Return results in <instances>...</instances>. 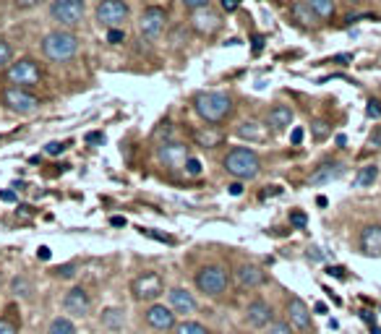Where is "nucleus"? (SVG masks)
<instances>
[{
  "instance_id": "6",
  "label": "nucleus",
  "mask_w": 381,
  "mask_h": 334,
  "mask_svg": "<svg viewBox=\"0 0 381 334\" xmlns=\"http://www.w3.org/2000/svg\"><path fill=\"white\" fill-rule=\"evenodd\" d=\"M94 16H97L99 26H107V29H121V26L128 21L131 9H128V3H126V0H99Z\"/></svg>"
},
{
  "instance_id": "47",
  "label": "nucleus",
  "mask_w": 381,
  "mask_h": 334,
  "mask_svg": "<svg viewBox=\"0 0 381 334\" xmlns=\"http://www.w3.org/2000/svg\"><path fill=\"white\" fill-rule=\"evenodd\" d=\"M290 141H292V144H295V147H298L300 141H303V128H292V136H290Z\"/></svg>"
},
{
  "instance_id": "34",
  "label": "nucleus",
  "mask_w": 381,
  "mask_h": 334,
  "mask_svg": "<svg viewBox=\"0 0 381 334\" xmlns=\"http://www.w3.org/2000/svg\"><path fill=\"white\" fill-rule=\"evenodd\" d=\"M183 167H186V172L191 175V178H199V175H201V162H199L196 157H188Z\"/></svg>"
},
{
  "instance_id": "31",
  "label": "nucleus",
  "mask_w": 381,
  "mask_h": 334,
  "mask_svg": "<svg viewBox=\"0 0 381 334\" xmlns=\"http://www.w3.org/2000/svg\"><path fill=\"white\" fill-rule=\"evenodd\" d=\"M267 334H295V329L290 326V321H272L267 326Z\"/></svg>"
},
{
  "instance_id": "49",
  "label": "nucleus",
  "mask_w": 381,
  "mask_h": 334,
  "mask_svg": "<svg viewBox=\"0 0 381 334\" xmlns=\"http://www.w3.org/2000/svg\"><path fill=\"white\" fill-rule=\"evenodd\" d=\"M222 9L230 13V11H236L238 9V0H222Z\"/></svg>"
},
{
  "instance_id": "14",
  "label": "nucleus",
  "mask_w": 381,
  "mask_h": 334,
  "mask_svg": "<svg viewBox=\"0 0 381 334\" xmlns=\"http://www.w3.org/2000/svg\"><path fill=\"white\" fill-rule=\"evenodd\" d=\"M287 321H290V326L295 332H309L311 329V311L298 295H292L290 301H287Z\"/></svg>"
},
{
  "instance_id": "22",
  "label": "nucleus",
  "mask_w": 381,
  "mask_h": 334,
  "mask_svg": "<svg viewBox=\"0 0 381 334\" xmlns=\"http://www.w3.org/2000/svg\"><path fill=\"white\" fill-rule=\"evenodd\" d=\"M194 141L196 147L201 149H217L222 141H225V133L217 128H211V126H201V128L194 130Z\"/></svg>"
},
{
  "instance_id": "18",
  "label": "nucleus",
  "mask_w": 381,
  "mask_h": 334,
  "mask_svg": "<svg viewBox=\"0 0 381 334\" xmlns=\"http://www.w3.org/2000/svg\"><path fill=\"white\" fill-rule=\"evenodd\" d=\"M167 301H170V308L175 311V316H191L196 313V298L194 293H188L186 287H172L167 293Z\"/></svg>"
},
{
  "instance_id": "23",
  "label": "nucleus",
  "mask_w": 381,
  "mask_h": 334,
  "mask_svg": "<svg viewBox=\"0 0 381 334\" xmlns=\"http://www.w3.org/2000/svg\"><path fill=\"white\" fill-rule=\"evenodd\" d=\"M292 118H295L292 107H287V105H275L272 110H269L267 123L272 126V130H285L287 126H292Z\"/></svg>"
},
{
  "instance_id": "4",
  "label": "nucleus",
  "mask_w": 381,
  "mask_h": 334,
  "mask_svg": "<svg viewBox=\"0 0 381 334\" xmlns=\"http://www.w3.org/2000/svg\"><path fill=\"white\" fill-rule=\"evenodd\" d=\"M196 287L199 293H204L206 298H219L230 287V272L219 264H206L201 269L196 272Z\"/></svg>"
},
{
  "instance_id": "19",
  "label": "nucleus",
  "mask_w": 381,
  "mask_h": 334,
  "mask_svg": "<svg viewBox=\"0 0 381 334\" xmlns=\"http://www.w3.org/2000/svg\"><path fill=\"white\" fill-rule=\"evenodd\" d=\"M358 245H360V253H363V256H371V259L381 256V225H368V228H363Z\"/></svg>"
},
{
  "instance_id": "35",
  "label": "nucleus",
  "mask_w": 381,
  "mask_h": 334,
  "mask_svg": "<svg viewBox=\"0 0 381 334\" xmlns=\"http://www.w3.org/2000/svg\"><path fill=\"white\" fill-rule=\"evenodd\" d=\"M290 225L292 228L303 230L306 225H309V217H306V212H290Z\"/></svg>"
},
{
  "instance_id": "53",
  "label": "nucleus",
  "mask_w": 381,
  "mask_h": 334,
  "mask_svg": "<svg viewBox=\"0 0 381 334\" xmlns=\"http://www.w3.org/2000/svg\"><path fill=\"white\" fill-rule=\"evenodd\" d=\"M37 256H40L42 261H48L50 259V248H48V245H42L40 251H37Z\"/></svg>"
},
{
  "instance_id": "46",
  "label": "nucleus",
  "mask_w": 381,
  "mask_h": 334,
  "mask_svg": "<svg viewBox=\"0 0 381 334\" xmlns=\"http://www.w3.org/2000/svg\"><path fill=\"white\" fill-rule=\"evenodd\" d=\"M350 60H353V55H350V52H345V55H337V57H332V60H329V63H337V65H348Z\"/></svg>"
},
{
  "instance_id": "32",
  "label": "nucleus",
  "mask_w": 381,
  "mask_h": 334,
  "mask_svg": "<svg viewBox=\"0 0 381 334\" xmlns=\"http://www.w3.org/2000/svg\"><path fill=\"white\" fill-rule=\"evenodd\" d=\"M11 57H13V50H11L9 42L0 37V68H6L11 63Z\"/></svg>"
},
{
  "instance_id": "55",
  "label": "nucleus",
  "mask_w": 381,
  "mask_h": 334,
  "mask_svg": "<svg viewBox=\"0 0 381 334\" xmlns=\"http://www.w3.org/2000/svg\"><path fill=\"white\" fill-rule=\"evenodd\" d=\"M314 311H316V313H326L329 308H326V303H316V308H314Z\"/></svg>"
},
{
  "instance_id": "48",
  "label": "nucleus",
  "mask_w": 381,
  "mask_h": 334,
  "mask_svg": "<svg viewBox=\"0 0 381 334\" xmlns=\"http://www.w3.org/2000/svg\"><path fill=\"white\" fill-rule=\"evenodd\" d=\"M230 194H233V196H241V194H243V183H241V180L230 183Z\"/></svg>"
},
{
  "instance_id": "8",
  "label": "nucleus",
  "mask_w": 381,
  "mask_h": 334,
  "mask_svg": "<svg viewBox=\"0 0 381 334\" xmlns=\"http://www.w3.org/2000/svg\"><path fill=\"white\" fill-rule=\"evenodd\" d=\"M9 82L13 84V87H21V89H26V87H37V84L42 82L40 65L34 63L32 57H21V60L9 65Z\"/></svg>"
},
{
  "instance_id": "11",
  "label": "nucleus",
  "mask_w": 381,
  "mask_h": 334,
  "mask_svg": "<svg viewBox=\"0 0 381 334\" xmlns=\"http://www.w3.org/2000/svg\"><path fill=\"white\" fill-rule=\"evenodd\" d=\"M165 21H167V13L160 6H149V9L141 11L138 16V32L144 37H157V34L165 29Z\"/></svg>"
},
{
  "instance_id": "29",
  "label": "nucleus",
  "mask_w": 381,
  "mask_h": 334,
  "mask_svg": "<svg viewBox=\"0 0 381 334\" xmlns=\"http://www.w3.org/2000/svg\"><path fill=\"white\" fill-rule=\"evenodd\" d=\"M172 332L175 334H211L209 329L204 324H199V321H183V324H178Z\"/></svg>"
},
{
  "instance_id": "12",
  "label": "nucleus",
  "mask_w": 381,
  "mask_h": 334,
  "mask_svg": "<svg viewBox=\"0 0 381 334\" xmlns=\"http://www.w3.org/2000/svg\"><path fill=\"white\" fill-rule=\"evenodd\" d=\"M245 321H248V326H253V329H264V326H269L275 321V311H272V306H269L267 301L256 298V301H251L248 308H245Z\"/></svg>"
},
{
  "instance_id": "43",
  "label": "nucleus",
  "mask_w": 381,
  "mask_h": 334,
  "mask_svg": "<svg viewBox=\"0 0 381 334\" xmlns=\"http://www.w3.org/2000/svg\"><path fill=\"white\" fill-rule=\"evenodd\" d=\"M87 144H105V133H99V130L87 133Z\"/></svg>"
},
{
  "instance_id": "21",
  "label": "nucleus",
  "mask_w": 381,
  "mask_h": 334,
  "mask_svg": "<svg viewBox=\"0 0 381 334\" xmlns=\"http://www.w3.org/2000/svg\"><path fill=\"white\" fill-rule=\"evenodd\" d=\"M342 172H345V165H342V162H324V165H319L316 170L311 172L309 183H311V186H326V183H332V180L342 178Z\"/></svg>"
},
{
  "instance_id": "1",
  "label": "nucleus",
  "mask_w": 381,
  "mask_h": 334,
  "mask_svg": "<svg viewBox=\"0 0 381 334\" xmlns=\"http://www.w3.org/2000/svg\"><path fill=\"white\" fill-rule=\"evenodd\" d=\"M194 110L204 123H222L233 113V99L225 91H201L194 99Z\"/></svg>"
},
{
  "instance_id": "15",
  "label": "nucleus",
  "mask_w": 381,
  "mask_h": 334,
  "mask_svg": "<svg viewBox=\"0 0 381 334\" xmlns=\"http://www.w3.org/2000/svg\"><path fill=\"white\" fill-rule=\"evenodd\" d=\"M157 157H160V162L167 165V167H183L188 160V149H186V144H180V141H165V144H160V149H157Z\"/></svg>"
},
{
  "instance_id": "20",
  "label": "nucleus",
  "mask_w": 381,
  "mask_h": 334,
  "mask_svg": "<svg viewBox=\"0 0 381 334\" xmlns=\"http://www.w3.org/2000/svg\"><path fill=\"white\" fill-rule=\"evenodd\" d=\"M236 133L241 136L243 141H248V144H264V141L269 139V128L264 126V123L259 121H243L241 126L236 128Z\"/></svg>"
},
{
  "instance_id": "25",
  "label": "nucleus",
  "mask_w": 381,
  "mask_h": 334,
  "mask_svg": "<svg viewBox=\"0 0 381 334\" xmlns=\"http://www.w3.org/2000/svg\"><path fill=\"white\" fill-rule=\"evenodd\" d=\"M290 16L295 18L300 26H314L319 21V18L311 13V9H309V3H306V0H298V3H292V6H290Z\"/></svg>"
},
{
  "instance_id": "45",
  "label": "nucleus",
  "mask_w": 381,
  "mask_h": 334,
  "mask_svg": "<svg viewBox=\"0 0 381 334\" xmlns=\"http://www.w3.org/2000/svg\"><path fill=\"white\" fill-rule=\"evenodd\" d=\"M326 274H329V277H337V279L348 277V274H345V267H329V269H326Z\"/></svg>"
},
{
  "instance_id": "39",
  "label": "nucleus",
  "mask_w": 381,
  "mask_h": 334,
  "mask_svg": "<svg viewBox=\"0 0 381 334\" xmlns=\"http://www.w3.org/2000/svg\"><path fill=\"white\" fill-rule=\"evenodd\" d=\"M365 115H368V118H381V102L379 99H371V102H368Z\"/></svg>"
},
{
  "instance_id": "9",
  "label": "nucleus",
  "mask_w": 381,
  "mask_h": 334,
  "mask_svg": "<svg viewBox=\"0 0 381 334\" xmlns=\"http://www.w3.org/2000/svg\"><path fill=\"white\" fill-rule=\"evenodd\" d=\"M3 102L9 105V110H13L18 115H32L40 107V99L34 97L32 91L21 89V87H9L6 94H3Z\"/></svg>"
},
{
  "instance_id": "28",
  "label": "nucleus",
  "mask_w": 381,
  "mask_h": 334,
  "mask_svg": "<svg viewBox=\"0 0 381 334\" xmlns=\"http://www.w3.org/2000/svg\"><path fill=\"white\" fill-rule=\"evenodd\" d=\"M48 334H79V329H76V324H73L71 318L57 316V318H53V321H50Z\"/></svg>"
},
{
  "instance_id": "13",
  "label": "nucleus",
  "mask_w": 381,
  "mask_h": 334,
  "mask_svg": "<svg viewBox=\"0 0 381 334\" xmlns=\"http://www.w3.org/2000/svg\"><path fill=\"white\" fill-rule=\"evenodd\" d=\"M219 26H222V18H219V13H214V11H209V9L194 11V16H191V29H194L196 34H201V37L217 34Z\"/></svg>"
},
{
  "instance_id": "37",
  "label": "nucleus",
  "mask_w": 381,
  "mask_h": 334,
  "mask_svg": "<svg viewBox=\"0 0 381 334\" xmlns=\"http://www.w3.org/2000/svg\"><path fill=\"white\" fill-rule=\"evenodd\" d=\"M107 42L110 45H123L126 42V32L123 29H107Z\"/></svg>"
},
{
  "instance_id": "24",
  "label": "nucleus",
  "mask_w": 381,
  "mask_h": 334,
  "mask_svg": "<svg viewBox=\"0 0 381 334\" xmlns=\"http://www.w3.org/2000/svg\"><path fill=\"white\" fill-rule=\"evenodd\" d=\"M309 3L311 13L319 18V21H329L337 13V3L334 0H306Z\"/></svg>"
},
{
  "instance_id": "51",
  "label": "nucleus",
  "mask_w": 381,
  "mask_h": 334,
  "mask_svg": "<svg viewBox=\"0 0 381 334\" xmlns=\"http://www.w3.org/2000/svg\"><path fill=\"white\" fill-rule=\"evenodd\" d=\"M360 318H363L365 324H371V326H376V324H373V313H371V311H360Z\"/></svg>"
},
{
  "instance_id": "40",
  "label": "nucleus",
  "mask_w": 381,
  "mask_h": 334,
  "mask_svg": "<svg viewBox=\"0 0 381 334\" xmlns=\"http://www.w3.org/2000/svg\"><path fill=\"white\" fill-rule=\"evenodd\" d=\"M314 136H316V139H326V136H329V126H326V123H314Z\"/></svg>"
},
{
  "instance_id": "30",
  "label": "nucleus",
  "mask_w": 381,
  "mask_h": 334,
  "mask_svg": "<svg viewBox=\"0 0 381 334\" xmlns=\"http://www.w3.org/2000/svg\"><path fill=\"white\" fill-rule=\"evenodd\" d=\"M11 293L21 295V298H29V295H32V285H29V279H26V277H16L13 282H11Z\"/></svg>"
},
{
  "instance_id": "52",
  "label": "nucleus",
  "mask_w": 381,
  "mask_h": 334,
  "mask_svg": "<svg viewBox=\"0 0 381 334\" xmlns=\"http://www.w3.org/2000/svg\"><path fill=\"white\" fill-rule=\"evenodd\" d=\"M110 225H113V228H126V217H113Z\"/></svg>"
},
{
  "instance_id": "5",
  "label": "nucleus",
  "mask_w": 381,
  "mask_h": 334,
  "mask_svg": "<svg viewBox=\"0 0 381 334\" xmlns=\"http://www.w3.org/2000/svg\"><path fill=\"white\" fill-rule=\"evenodd\" d=\"M87 3L84 0H53L50 3V18L63 29H76L84 21Z\"/></svg>"
},
{
  "instance_id": "26",
  "label": "nucleus",
  "mask_w": 381,
  "mask_h": 334,
  "mask_svg": "<svg viewBox=\"0 0 381 334\" xmlns=\"http://www.w3.org/2000/svg\"><path fill=\"white\" fill-rule=\"evenodd\" d=\"M376 178H379V167L376 165H365V167H360L355 175V180H353V186L355 188H368L376 183Z\"/></svg>"
},
{
  "instance_id": "2",
  "label": "nucleus",
  "mask_w": 381,
  "mask_h": 334,
  "mask_svg": "<svg viewBox=\"0 0 381 334\" xmlns=\"http://www.w3.org/2000/svg\"><path fill=\"white\" fill-rule=\"evenodd\" d=\"M42 52L53 63H68L79 52V37L73 32H68V29H55V32L45 34Z\"/></svg>"
},
{
  "instance_id": "16",
  "label": "nucleus",
  "mask_w": 381,
  "mask_h": 334,
  "mask_svg": "<svg viewBox=\"0 0 381 334\" xmlns=\"http://www.w3.org/2000/svg\"><path fill=\"white\" fill-rule=\"evenodd\" d=\"M63 308H65V313H71V316H87L92 308L89 293H87L84 287H73V290H68L63 298Z\"/></svg>"
},
{
  "instance_id": "41",
  "label": "nucleus",
  "mask_w": 381,
  "mask_h": 334,
  "mask_svg": "<svg viewBox=\"0 0 381 334\" xmlns=\"http://www.w3.org/2000/svg\"><path fill=\"white\" fill-rule=\"evenodd\" d=\"M146 238H155V240H160V243H172L170 235H162V233H155V230H141Z\"/></svg>"
},
{
  "instance_id": "10",
  "label": "nucleus",
  "mask_w": 381,
  "mask_h": 334,
  "mask_svg": "<svg viewBox=\"0 0 381 334\" xmlns=\"http://www.w3.org/2000/svg\"><path fill=\"white\" fill-rule=\"evenodd\" d=\"M146 324L152 326L155 332H172L175 329V311L170 306H165V303H152L144 313Z\"/></svg>"
},
{
  "instance_id": "50",
  "label": "nucleus",
  "mask_w": 381,
  "mask_h": 334,
  "mask_svg": "<svg viewBox=\"0 0 381 334\" xmlns=\"http://www.w3.org/2000/svg\"><path fill=\"white\" fill-rule=\"evenodd\" d=\"M0 199L3 201H16V194L13 191H0Z\"/></svg>"
},
{
  "instance_id": "56",
  "label": "nucleus",
  "mask_w": 381,
  "mask_h": 334,
  "mask_svg": "<svg viewBox=\"0 0 381 334\" xmlns=\"http://www.w3.org/2000/svg\"><path fill=\"white\" fill-rule=\"evenodd\" d=\"M345 3H350V6H360L363 0H345Z\"/></svg>"
},
{
  "instance_id": "3",
  "label": "nucleus",
  "mask_w": 381,
  "mask_h": 334,
  "mask_svg": "<svg viewBox=\"0 0 381 334\" xmlns=\"http://www.w3.org/2000/svg\"><path fill=\"white\" fill-rule=\"evenodd\" d=\"M225 170L238 180H253L261 172V160L259 155L248 147H233L222 160Z\"/></svg>"
},
{
  "instance_id": "42",
  "label": "nucleus",
  "mask_w": 381,
  "mask_h": 334,
  "mask_svg": "<svg viewBox=\"0 0 381 334\" xmlns=\"http://www.w3.org/2000/svg\"><path fill=\"white\" fill-rule=\"evenodd\" d=\"M63 149H65V144H60V141H50L48 147H45V152H48V155H53V157H55V155H60Z\"/></svg>"
},
{
  "instance_id": "17",
  "label": "nucleus",
  "mask_w": 381,
  "mask_h": 334,
  "mask_svg": "<svg viewBox=\"0 0 381 334\" xmlns=\"http://www.w3.org/2000/svg\"><path fill=\"white\" fill-rule=\"evenodd\" d=\"M236 282L243 290H253V287H261L267 282V272L256 267V264H241L236 269Z\"/></svg>"
},
{
  "instance_id": "27",
  "label": "nucleus",
  "mask_w": 381,
  "mask_h": 334,
  "mask_svg": "<svg viewBox=\"0 0 381 334\" xmlns=\"http://www.w3.org/2000/svg\"><path fill=\"white\" fill-rule=\"evenodd\" d=\"M123 321H126L123 308H105L102 311V326H107V329L118 332V329H123Z\"/></svg>"
},
{
  "instance_id": "38",
  "label": "nucleus",
  "mask_w": 381,
  "mask_h": 334,
  "mask_svg": "<svg viewBox=\"0 0 381 334\" xmlns=\"http://www.w3.org/2000/svg\"><path fill=\"white\" fill-rule=\"evenodd\" d=\"M55 274L57 277H63V279H71L73 274H76V264H63V267H57Z\"/></svg>"
},
{
  "instance_id": "33",
  "label": "nucleus",
  "mask_w": 381,
  "mask_h": 334,
  "mask_svg": "<svg viewBox=\"0 0 381 334\" xmlns=\"http://www.w3.org/2000/svg\"><path fill=\"white\" fill-rule=\"evenodd\" d=\"M0 334H18V321H13L11 316L0 318Z\"/></svg>"
},
{
  "instance_id": "36",
  "label": "nucleus",
  "mask_w": 381,
  "mask_h": 334,
  "mask_svg": "<svg viewBox=\"0 0 381 334\" xmlns=\"http://www.w3.org/2000/svg\"><path fill=\"white\" fill-rule=\"evenodd\" d=\"M183 3V9L186 11H201V9H209V0H180Z\"/></svg>"
},
{
  "instance_id": "7",
  "label": "nucleus",
  "mask_w": 381,
  "mask_h": 334,
  "mask_svg": "<svg viewBox=\"0 0 381 334\" xmlns=\"http://www.w3.org/2000/svg\"><path fill=\"white\" fill-rule=\"evenodd\" d=\"M131 293L136 301H146V303H155L160 295H165V279L157 274V272H144L133 277L131 282Z\"/></svg>"
},
{
  "instance_id": "54",
  "label": "nucleus",
  "mask_w": 381,
  "mask_h": 334,
  "mask_svg": "<svg viewBox=\"0 0 381 334\" xmlns=\"http://www.w3.org/2000/svg\"><path fill=\"white\" fill-rule=\"evenodd\" d=\"M261 48H264V40L256 37V40H253V52H261Z\"/></svg>"
},
{
  "instance_id": "44",
  "label": "nucleus",
  "mask_w": 381,
  "mask_h": 334,
  "mask_svg": "<svg viewBox=\"0 0 381 334\" xmlns=\"http://www.w3.org/2000/svg\"><path fill=\"white\" fill-rule=\"evenodd\" d=\"M42 0H13V6L16 9H34V6H40Z\"/></svg>"
}]
</instances>
